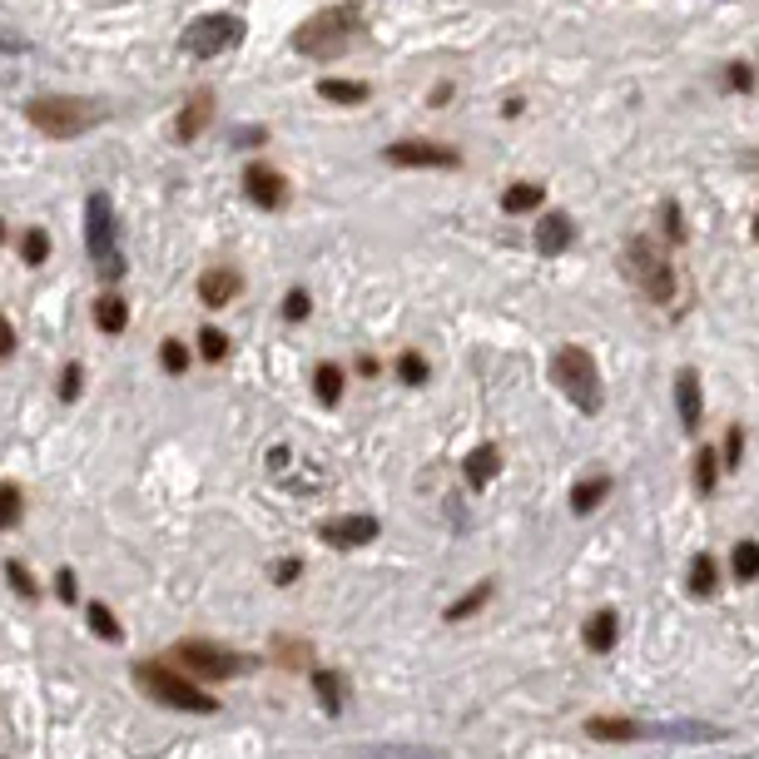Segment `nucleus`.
I'll list each match as a JSON object with an SVG mask.
<instances>
[{
  "label": "nucleus",
  "instance_id": "nucleus-1",
  "mask_svg": "<svg viewBox=\"0 0 759 759\" xmlns=\"http://www.w3.org/2000/svg\"><path fill=\"white\" fill-rule=\"evenodd\" d=\"M358 25H362L358 5H333V11L313 15L308 25H298V30H293V50H298V55H308V60H327V55H338V50L348 46L352 36H358Z\"/></svg>",
  "mask_w": 759,
  "mask_h": 759
},
{
  "label": "nucleus",
  "instance_id": "nucleus-2",
  "mask_svg": "<svg viewBox=\"0 0 759 759\" xmlns=\"http://www.w3.org/2000/svg\"><path fill=\"white\" fill-rule=\"evenodd\" d=\"M100 115H105V110L90 105V100H75V94H40V100L25 105V119H30L40 134H55V140H75V134H85Z\"/></svg>",
  "mask_w": 759,
  "mask_h": 759
},
{
  "label": "nucleus",
  "instance_id": "nucleus-3",
  "mask_svg": "<svg viewBox=\"0 0 759 759\" xmlns=\"http://www.w3.org/2000/svg\"><path fill=\"white\" fill-rule=\"evenodd\" d=\"M134 680H140V685L150 690L159 705H175V710H189V715H219V700H214L209 690H200L194 680L175 676V670L159 666V660H144V666H134Z\"/></svg>",
  "mask_w": 759,
  "mask_h": 759
},
{
  "label": "nucleus",
  "instance_id": "nucleus-4",
  "mask_svg": "<svg viewBox=\"0 0 759 759\" xmlns=\"http://www.w3.org/2000/svg\"><path fill=\"white\" fill-rule=\"evenodd\" d=\"M556 383L561 393L571 398V408H581L586 417H596L606 408V387H601V373H596V358L586 348H561L556 352Z\"/></svg>",
  "mask_w": 759,
  "mask_h": 759
},
{
  "label": "nucleus",
  "instance_id": "nucleus-5",
  "mask_svg": "<svg viewBox=\"0 0 759 759\" xmlns=\"http://www.w3.org/2000/svg\"><path fill=\"white\" fill-rule=\"evenodd\" d=\"M85 248H90V258L100 263V273H105V279H119V273H125L110 194H90V204H85Z\"/></svg>",
  "mask_w": 759,
  "mask_h": 759
},
{
  "label": "nucleus",
  "instance_id": "nucleus-6",
  "mask_svg": "<svg viewBox=\"0 0 759 759\" xmlns=\"http://www.w3.org/2000/svg\"><path fill=\"white\" fill-rule=\"evenodd\" d=\"M239 40H244V21H239V15H229V11H214V15H200V21L189 25L184 36H179V46H184V55L209 60V55L234 50Z\"/></svg>",
  "mask_w": 759,
  "mask_h": 759
},
{
  "label": "nucleus",
  "instance_id": "nucleus-7",
  "mask_svg": "<svg viewBox=\"0 0 759 759\" xmlns=\"http://www.w3.org/2000/svg\"><path fill=\"white\" fill-rule=\"evenodd\" d=\"M626 269H631V279L645 288V298H655V304H670V298H676V273H670L666 254H655L645 239H631V244H626Z\"/></svg>",
  "mask_w": 759,
  "mask_h": 759
},
{
  "label": "nucleus",
  "instance_id": "nucleus-8",
  "mask_svg": "<svg viewBox=\"0 0 759 759\" xmlns=\"http://www.w3.org/2000/svg\"><path fill=\"white\" fill-rule=\"evenodd\" d=\"M175 651H179V660H184L194 676H204V680H234V676H244V670H248V660H244V655H234L229 645L179 641Z\"/></svg>",
  "mask_w": 759,
  "mask_h": 759
},
{
  "label": "nucleus",
  "instance_id": "nucleus-9",
  "mask_svg": "<svg viewBox=\"0 0 759 759\" xmlns=\"http://www.w3.org/2000/svg\"><path fill=\"white\" fill-rule=\"evenodd\" d=\"M387 164H398V169H456V150L447 144H433V140H402V144H387Z\"/></svg>",
  "mask_w": 759,
  "mask_h": 759
},
{
  "label": "nucleus",
  "instance_id": "nucleus-10",
  "mask_svg": "<svg viewBox=\"0 0 759 759\" xmlns=\"http://www.w3.org/2000/svg\"><path fill=\"white\" fill-rule=\"evenodd\" d=\"M318 537L333 551H352V546H368V541L377 537V522L373 516H338V522H327Z\"/></svg>",
  "mask_w": 759,
  "mask_h": 759
},
{
  "label": "nucleus",
  "instance_id": "nucleus-11",
  "mask_svg": "<svg viewBox=\"0 0 759 759\" xmlns=\"http://www.w3.org/2000/svg\"><path fill=\"white\" fill-rule=\"evenodd\" d=\"M676 408H680V427H700L705 422V393H700V373H680L676 377Z\"/></svg>",
  "mask_w": 759,
  "mask_h": 759
},
{
  "label": "nucleus",
  "instance_id": "nucleus-12",
  "mask_svg": "<svg viewBox=\"0 0 759 759\" xmlns=\"http://www.w3.org/2000/svg\"><path fill=\"white\" fill-rule=\"evenodd\" d=\"M244 189H248V200L263 204V209H279L283 194H288L283 175H279V169H269V164H254V169H248V179H244Z\"/></svg>",
  "mask_w": 759,
  "mask_h": 759
},
{
  "label": "nucleus",
  "instance_id": "nucleus-13",
  "mask_svg": "<svg viewBox=\"0 0 759 759\" xmlns=\"http://www.w3.org/2000/svg\"><path fill=\"white\" fill-rule=\"evenodd\" d=\"M581 641H586V651H591V655L616 651V641H620V616H616V610H596V616L586 620Z\"/></svg>",
  "mask_w": 759,
  "mask_h": 759
},
{
  "label": "nucleus",
  "instance_id": "nucleus-14",
  "mask_svg": "<svg viewBox=\"0 0 759 759\" xmlns=\"http://www.w3.org/2000/svg\"><path fill=\"white\" fill-rule=\"evenodd\" d=\"M209 115H214V94H194V100L179 110V119H175V140H179V144L200 140L204 125H209Z\"/></svg>",
  "mask_w": 759,
  "mask_h": 759
},
{
  "label": "nucleus",
  "instance_id": "nucleus-15",
  "mask_svg": "<svg viewBox=\"0 0 759 759\" xmlns=\"http://www.w3.org/2000/svg\"><path fill=\"white\" fill-rule=\"evenodd\" d=\"M537 248L541 254H566V248H571V219H566V214H541L537 219Z\"/></svg>",
  "mask_w": 759,
  "mask_h": 759
},
{
  "label": "nucleus",
  "instance_id": "nucleus-16",
  "mask_svg": "<svg viewBox=\"0 0 759 759\" xmlns=\"http://www.w3.org/2000/svg\"><path fill=\"white\" fill-rule=\"evenodd\" d=\"M239 288H244V279H239V269H209V273H204V279H200V298H204V304H209V308H223V304H229V298H234Z\"/></svg>",
  "mask_w": 759,
  "mask_h": 759
},
{
  "label": "nucleus",
  "instance_id": "nucleus-17",
  "mask_svg": "<svg viewBox=\"0 0 759 759\" xmlns=\"http://www.w3.org/2000/svg\"><path fill=\"white\" fill-rule=\"evenodd\" d=\"M94 323H100V333H110V338L125 333V327H129V304L119 298V293H100V298H94Z\"/></svg>",
  "mask_w": 759,
  "mask_h": 759
},
{
  "label": "nucleus",
  "instance_id": "nucleus-18",
  "mask_svg": "<svg viewBox=\"0 0 759 759\" xmlns=\"http://www.w3.org/2000/svg\"><path fill=\"white\" fill-rule=\"evenodd\" d=\"M497 472H502V452H497V447H477V452L467 456V467H462V477H467V487H487L491 477H497Z\"/></svg>",
  "mask_w": 759,
  "mask_h": 759
},
{
  "label": "nucleus",
  "instance_id": "nucleus-19",
  "mask_svg": "<svg viewBox=\"0 0 759 759\" xmlns=\"http://www.w3.org/2000/svg\"><path fill=\"white\" fill-rule=\"evenodd\" d=\"M606 497H610V477H586L581 487L571 491V512H576V516H586V512H596V506L606 502Z\"/></svg>",
  "mask_w": 759,
  "mask_h": 759
},
{
  "label": "nucleus",
  "instance_id": "nucleus-20",
  "mask_svg": "<svg viewBox=\"0 0 759 759\" xmlns=\"http://www.w3.org/2000/svg\"><path fill=\"white\" fill-rule=\"evenodd\" d=\"M313 393H318V402H323V408H338V402H343V368L323 362V368L313 373Z\"/></svg>",
  "mask_w": 759,
  "mask_h": 759
},
{
  "label": "nucleus",
  "instance_id": "nucleus-21",
  "mask_svg": "<svg viewBox=\"0 0 759 759\" xmlns=\"http://www.w3.org/2000/svg\"><path fill=\"white\" fill-rule=\"evenodd\" d=\"M318 94H323V100H333V105H362V100H368V85L362 80H323L318 85Z\"/></svg>",
  "mask_w": 759,
  "mask_h": 759
},
{
  "label": "nucleus",
  "instance_id": "nucleus-22",
  "mask_svg": "<svg viewBox=\"0 0 759 759\" xmlns=\"http://www.w3.org/2000/svg\"><path fill=\"white\" fill-rule=\"evenodd\" d=\"M715 591H720L715 556H695V566H690V596H715Z\"/></svg>",
  "mask_w": 759,
  "mask_h": 759
},
{
  "label": "nucleus",
  "instance_id": "nucleus-23",
  "mask_svg": "<svg viewBox=\"0 0 759 759\" xmlns=\"http://www.w3.org/2000/svg\"><path fill=\"white\" fill-rule=\"evenodd\" d=\"M487 601H491V581L472 586L467 596H462V601H452V606H447V620H467V616H477V610L487 606Z\"/></svg>",
  "mask_w": 759,
  "mask_h": 759
},
{
  "label": "nucleus",
  "instance_id": "nucleus-24",
  "mask_svg": "<svg viewBox=\"0 0 759 759\" xmlns=\"http://www.w3.org/2000/svg\"><path fill=\"white\" fill-rule=\"evenodd\" d=\"M541 204V184H512L502 194V209L506 214H531Z\"/></svg>",
  "mask_w": 759,
  "mask_h": 759
},
{
  "label": "nucleus",
  "instance_id": "nucleus-25",
  "mask_svg": "<svg viewBox=\"0 0 759 759\" xmlns=\"http://www.w3.org/2000/svg\"><path fill=\"white\" fill-rule=\"evenodd\" d=\"M730 571L739 581H759V541H739L735 556H730Z\"/></svg>",
  "mask_w": 759,
  "mask_h": 759
},
{
  "label": "nucleus",
  "instance_id": "nucleus-26",
  "mask_svg": "<svg viewBox=\"0 0 759 759\" xmlns=\"http://www.w3.org/2000/svg\"><path fill=\"white\" fill-rule=\"evenodd\" d=\"M313 690H318V705H323V710H333V715L343 710V680H338V676H327V670H313Z\"/></svg>",
  "mask_w": 759,
  "mask_h": 759
},
{
  "label": "nucleus",
  "instance_id": "nucleus-27",
  "mask_svg": "<svg viewBox=\"0 0 759 759\" xmlns=\"http://www.w3.org/2000/svg\"><path fill=\"white\" fill-rule=\"evenodd\" d=\"M90 631L100 635V641H119V635H125V626L115 620V610L94 601V606H90Z\"/></svg>",
  "mask_w": 759,
  "mask_h": 759
},
{
  "label": "nucleus",
  "instance_id": "nucleus-28",
  "mask_svg": "<svg viewBox=\"0 0 759 759\" xmlns=\"http://www.w3.org/2000/svg\"><path fill=\"white\" fill-rule=\"evenodd\" d=\"M21 487H15V481H0V531H5V526H15L21 522Z\"/></svg>",
  "mask_w": 759,
  "mask_h": 759
},
{
  "label": "nucleus",
  "instance_id": "nucleus-29",
  "mask_svg": "<svg viewBox=\"0 0 759 759\" xmlns=\"http://www.w3.org/2000/svg\"><path fill=\"white\" fill-rule=\"evenodd\" d=\"M596 739H635L641 735V724H626V720H591L586 724Z\"/></svg>",
  "mask_w": 759,
  "mask_h": 759
},
{
  "label": "nucleus",
  "instance_id": "nucleus-30",
  "mask_svg": "<svg viewBox=\"0 0 759 759\" xmlns=\"http://www.w3.org/2000/svg\"><path fill=\"white\" fill-rule=\"evenodd\" d=\"M159 362H164V373H184V368H189V348H184V343H175V338H169V343H164V348H159Z\"/></svg>",
  "mask_w": 759,
  "mask_h": 759
},
{
  "label": "nucleus",
  "instance_id": "nucleus-31",
  "mask_svg": "<svg viewBox=\"0 0 759 759\" xmlns=\"http://www.w3.org/2000/svg\"><path fill=\"white\" fill-rule=\"evenodd\" d=\"M5 581H11V591H21L25 601H30V596H40V586H36V576L25 571V566H15V561H11V566H5Z\"/></svg>",
  "mask_w": 759,
  "mask_h": 759
},
{
  "label": "nucleus",
  "instance_id": "nucleus-32",
  "mask_svg": "<svg viewBox=\"0 0 759 759\" xmlns=\"http://www.w3.org/2000/svg\"><path fill=\"white\" fill-rule=\"evenodd\" d=\"M200 352H204L209 362H219L223 352H229V338H223L219 327H200Z\"/></svg>",
  "mask_w": 759,
  "mask_h": 759
},
{
  "label": "nucleus",
  "instance_id": "nucleus-33",
  "mask_svg": "<svg viewBox=\"0 0 759 759\" xmlns=\"http://www.w3.org/2000/svg\"><path fill=\"white\" fill-rule=\"evenodd\" d=\"M695 481H700V491H715V481H720V462H715V452L695 456Z\"/></svg>",
  "mask_w": 759,
  "mask_h": 759
},
{
  "label": "nucleus",
  "instance_id": "nucleus-34",
  "mask_svg": "<svg viewBox=\"0 0 759 759\" xmlns=\"http://www.w3.org/2000/svg\"><path fill=\"white\" fill-rule=\"evenodd\" d=\"M50 258V234L46 229H30L25 234V263H46Z\"/></svg>",
  "mask_w": 759,
  "mask_h": 759
},
{
  "label": "nucleus",
  "instance_id": "nucleus-35",
  "mask_svg": "<svg viewBox=\"0 0 759 759\" xmlns=\"http://www.w3.org/2000/svg\"><path fill=\"white\" fill-rule=\"evenodd\" d=\"M398 373H402V383H427V358L422 352H402Z\"/></svg>",
  "mask_w": 759,
  "mask_h": 759
},
{
  "label": "nucleus",
  "instance_id": "nucleus-36",
  "mask_svg": "<svg viewBox=\"0 0 759 759\" xmlns=\"http://www.w3.org/2000/svg\"><path fill=\"white\" fill-rule=\"evenodd\" d=\"M308 308H313V304H308V293H304V288H293L288 298H283V318H288V323H304Z\"/></svg>",
  "mask_w": 759,
  "mask_h": 759
},
{
  "label": "nucleus",
  "instance_id": "nucleus-37",
  "mask_svg": "<svg viewBox=\"0 0 759 759\" xmlns=\"http://www.w3.org/2000/svg\"><path fill=\"white\" fill-rule=\"evenodd\" d=\"M80 373H85L80 362H70V368H65V377H60V398H65V402L80 398Z\"/></svg>",
  "mask_w": 759,
  "mask_h": 759
},
{
  "label": "nucleus",
  "instance_id": "nucleus-38",
  "mask_svg": "<svg viewBox=\"0 0 759 759\" xmlns=\"http://www.w3.org/2000/svg\"><path fill=\"white\" fill-rule=\"evenodd\" d=\"M739 456H745V433H739V427H730V433H724V462H730V467H739Z\"/></svg>",
  "mask_w": 759,
  "mask_h": 759
},
{
  "label": "nucleus",
  "instance_id": "nucleus-39",
  "mask_svg": "<svg viewBox=\"0 0 759 759\" xmlns=\"http://www.w3.org/2000/svg\"><path fill=\"white\" fill-rule=\"evenodd\" d=\"M298 571H304L298 561H279V566H273V581H279V586H288V581H298Z\"/></svg>",
  "mask_w": 759,
  "mask_h": 759
},
{
  "label": "nucleus",
  "instance_id": "nucleus-40",
  "mask_svg": "<svg viewBox=\"0 0 759 759\" xmlns=\"http://www.w3.org/2000/svg\"><path fill=\"white\" fill-rule=\"evenodd\" d=\"M11 352H15V333L5 323V313H0V358H11Z\"/></svg>",
  "mask_w": 759,
  "mask_h": 759
},
{
  "label": "nucleus",
  "instance_id": "nucleus-41",
  "mask_svg": "<svg viewBox=\"0 0 759 759\" xmlns=\"http://www.w3.org/2000/svg\"><path fill=\"white\" fill-rule=\"evenodd\" d=\"M55 591H60V601H75V571H60L55 576Z\"/></svg>",
  "mask_w": 759,
  "mask_h": 759
},
{
  "label": "nucleus",
  "instance_id": "nucleus-42",
  "mask_svg": "<svg viewBox=\"0 0 759 759\" xmlns=\"http://www.w3.org/2000/svg\"><path fill=\"white\" fill-rule=\"evenodd\" d=\"M749 80H755L749 65H735V70H730V85H735V90H749Z\"/></svg>",
  "mask_w": 759,
  "mask_h": 759
},
{
  "label": "nucleus",
  "instance_id": "nucleus-43",
  "mask_svg": "<svg viewBox=\"0 0 759 759\" xmlns=\"http://www.w3.org/2000/svg\"><path fill=\"white\" fill-rule=\"evenodd\" d=\"M666 223H670V239H680V209L676 204H666Z\"/></svg>",
  "mask_w": 759,
  "mask_h": 759
},
{
  "label": "nucleus",
  "instance_id": "nucleus-44",
  "mask_svg": "<svg viewBox=\"0 0 759 759\" xmlns=\"http://www.w3.org/2000/svg\"><path fill=\"white\" fill-rule=\"evenodd\" d=\"M745 164H749V169H759V154H745Z\"/></svg>",
  "mask_w": 759,
  "mask_h": 759
},
{
  "label": "nucleus",
  "instance_id": "nucleus-45",
  "mask_svg": "<svg viewBox=\"0 0 759 759\" xmlns=\"http://www.w3.org/2000/svg\"><path fill=\"white\" fill-rule=\"evenodd\" d=\"M755 239H759V214H755Z\"/></svg>",
  "mask_w": 759,
  "mask_h": 759
},
{
  "label": "nucleus",
  "instance_id": "nucleus-46",
  "mask_svg": "<svg viewBox=\"0 0 759 759\" xmlns=\"http://www.w3.org/2000/svg\"><path fill=\"white\" fill-rule=\"evenodd\" d=\"M0 239H5V223H0Z\"/></svg>",
  "mask_w": 759,
  "mask_h": 759
}]
</instances>
